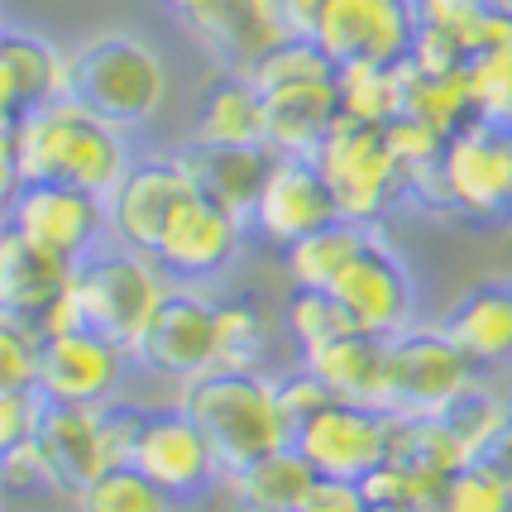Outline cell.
Instances as JSON below:
<instances>
[{
	"mask_svg": "<svg viewBox=\"0 0 512 512\" xmlns=\"http://www.w3.org/2000/svg\"><path fill=\"white\" fill-rule=\"evenodd\" d=\"M130 130L87 111L77 96H63L44 111L0 120V178L5 192L24 182H63L106 197L130 168Z\"/></svg>",
	"mask_w": 512,
	"mask_h": 512,
	"instance_id": "1",
	"label": "cell"
},
{
	"mask_svg": "<svg viewBox=\"0 0 512 512\" xmlns=\"http://www.w3.org/2000/svg\"><path fill=\"white\" fill-rule=\"evenodd\" d=\"M178 402L206 431L225 479L254 465V460L273 455V450L292 446V426L283 422V407H278L268 369H225V364H216L197 379L178 383Z\"/></svg>",
	"mask_w": 512,
	"mask_h": 512,
	"instance_id": "2",
	"label": "cell"
},
{
	"mask_svg": "<svg viewBox=\"0 0 512 512\" xmlns=\"http://www.w3.org/2000/svg\"><path fill=\"white\" fill-rule=\"evenodd\" d=\"M412 206L469 225L512 221V125L469 120L412 182Z\"/></svg>",
	"mask_w": 512,
	"mask_h": 512,
	"instance_id": "3",
	"label": "cell"
},
{
	"mask_svg": "<svg viewBox=\"0 0 512 512\" xmlns=\"http://www.w3.org/2000/svg\"><path fill=\"white\" fill-rule=\"evenodd\" d=\"M173 72L149 39L130 29H101L72 48V96L120 130H139L163 115Z\"/></svg>",
	"mask_w": 512,
	"mask_h": 512,
	"instance_id": "4",
	"label": "cell"
},
{
	"mask_svg": "<svg viewBox=\"0 0 512 512\" xmlns=\"http://www.w3.org/2000/svg\"><path fill=\"white\" fill-rule=\"evenodd\" d=\"M316 163L340 201V216H350V221L379 225L412 201V173L393 154L383 125H364V120L340 115V125L321 144Z\"/></svg>",
	"mask_w": 512,
	"mask_h": 512,
	"instance_id": "5",
	"label": "cell"
},
{
	"mask_svg": "<svg viewBox=\"0 0 512 512\" xmlns=\"http://www.w3.org/2000/svg\"><path fill=\"white\" fill-rule=\"evenodd\" d=\"M72 292H77L82 321L91 331L111 335L115 345L130 350L144 331V321L154 316L158 297L168 292V278L154 264V254L106 240L72 268Z\"/></svg>",
	"mask_w": 512,
	"mask_h": 512,
	"instance_id": "6",
	"label": "cell"
},
{
	"mask_svg": "<svg viewBox=\"0 0 512 512\" xmlns=\"http://www.w3.org/2000/svg\"><path fill=\"white\" fill-rule=\"evenodd\" d=\"M484 383L474 359L436 326L412 321L407 331L388 335V383H383V407L398 417H441L450 402H460Z\"/></svg>",
	"mask_w": 512,
	"mask_h": 512,
	"instance_id": "7",
	"label": "cell"
},
{
	"mask_svg": "<svg viewBox=\"0 0 512 512\" xmlns=\"http://www.w3.org/2000/svg\"><path fill=\"white\" fill-rule=\"evenodd\" d=\"M5 230H15L29 245L48 249L67 264H82L91 249L111 240V211H106V197L82 187L24 182L15 192H5Z\"/></svg>",
	"mask_w": 512,
	"mask_h": 512,
	"instance_id": "8",
	"label": "cell"
},
{
	"mask_svg": "<svg viewBox=\"0 0 512 512\" xmlns=\"http://www.w3.org/2000/svg\"><path fill=\"white\" fill-rule=\"evenodd\" d=\"M130 355L134 369L168 383H187L216 369V297H206V288L168 283Z\"/></svg>",
	"mask_w": 512,
	"mask_h": 512,
	"instance_id": "9",
	"label": "cell"
},
{
	"mask_svg": "<svg viewBox=\"0 0 512 512\" xmlns=\"http://www.w3.org/2000/svg\"><path fill=\"white\" fill-rule=\"evenodd\" d=\"M422 29L417 0H321L312 34L335 67H402Z\"/></svg>",
	"mask_w": 512,
	"mask_h": 512,
	"instance_id": "10",
	"label": "cell"
},
{
	"mask_svg": "<svg viewBox=\"0 0 512 512\" xmlns=\"http://www.w3.org/2000/svg\"><path fill=\"white\" fill-rule=\"evenodd\" d=\"M197 197V182L182 149H154V154H134L130 168L120 173L111 192H106V211H111V240L154 254L163 240L168 221L178 216L187 201Z\"/></svg>",
	"mask_w": 512,
	"mask_h": 512,
	"instance_id": "11",
	"label": "cell"
},
{
	"mask_svg": "<svg viewBox=\"0 0 512 512\" xmlns=\"http://www.w3.org/2000/svg\"><path fill=\"white\" fill-rule=\"evenodd\" d=\"M393 441H398V412L345 398H331L292 436V446L312 460L321 479H350V484L369 479L393 455Z\"/></svg>",
	"mask_w": 512,
	"mask_h": 512,
	"instance_id": "12",
	"label": "cell"
},
{
	"mask_svg": "<svg viewBox=\"0 0 512 512\" xmlns=\"http://www.w3.org/2000/svg\"><path fill=\"white\" fill-rule=\"evenodd\" d=\"M326 292H335V302L350 312L355 331L398 335L417 321V278H412L407 259L388 245L383 230L369 235V245L345 264V273Z\"/></svg>",
	"mask_w": 512,
	"mask_h": 512,
	"instance_id": "13",
	"label": "cell"
},
{
	"mask_svg": "<svg viewBox=\"0 0 512 512\" xmlns=\"http://www.w3.org/2000/svg\"><path fill=\"white\" fill-rule=\"evenodd\" d=\"M249 235V221L225 211L216 201L197 197L182 206L178 216L168 221L163 240L154 245V264L163 268L168 283H187V288H211L221 273H230V264L240 259Z\"/></svg>",
	"mask_w": 512,
	"mask_h": 512,
	"instance_id": "14",
	"label": "cell"
},
{
	"mask_svg": "<svg viewBox=\"0 0 512 512\" xmlns=\"http://www.w3.org/2000/svg\"><path fill=\"white\" fill-rule=\"evenodd\" d=\"M134 469H144L158 489L173 493L178 503H197L216 484H225L216 450L206 441V431L187 417L182 402L149 407V422H144V436H139V450H134Z\"/></svg>",
	"mask_w": 512,
	"mask_h": 512,
	"instance_id": "15",
	"label": "cell"
},
{
	"mask_svg": "<svg viewBox=\"0 0 512 512\" xmlns=\"http://www.w3.org/2000/svg\"><path fill=\"white\" fill-rule=\"evenodd\" d=\"M134 355L125 345H115L111 335L77 326L63 335H44V369H39V388L48 402H67V407H101V402L120 398L125 374H130Z\"/></svg>",
	"mask_w": 512,
	"mask_h": 512,
	"instance_id": "16",
	"label": "cell"
},
{
	"mask_svg": "<svg viewBox=\"0 0 512 512\" xmlns=\"http://www.w3.org/2000/svg\"><path fill=\"white\" fill-rule=\"evenodd\" d=\"M331 221H340V201H335L321 163L302 154L273 158V173H268L264 197H259L254 216H249V230L259 240H268V245L288 249Z\"/></svg>",
	"mask_w": 512,
	"mask_h": 512,
	"instance_id": "17",
	"label": "cell"
},
{
	"mask_svg": "<svg viewBox=\"0 0 512 512\" xmlns=\"http://www.w3.org/2000/svg\"><path fill=\"white\" fill-rule=\"evenodd\" d=\"M178 20L221 67L249 72L268 48L292 39L283 0H182Z\"/></svg>",
	"mask_w": 512,
	"mask_h": 512,
	"instance_id": "18",
	"label": "cell"
},
{
	"mask_svg": "<svg viewBox=\"0 0 512 512\" xmlns=\"http://www.w3.org/2000/svg\"><path fill=\"white\" fill-rule=\"evenodd\" d=\"M72 96V53L39 29L5 24L0 34V120H20Z\"/></svg>",
	"mask_w": 512,
	"mask_h": 512,
	"instance_id": "19",
	"label": "cell"
},
{
	"mask_svg": "<svg viewBox=\"0 0 512 512\" xmlns=\"http://www.w3.org/2000/svg\"><path fill=\"white\" fill-rule=\"evenodd\" d=\"M72 268L67 259L48 249L29 245L15 230H0V316L24 321V326H44V316L63 302L72 288Z\"/></svg>",
	"mask_w": 512,
	"mask_h": 512,
	"instance_id": "20",
	"label": "cell"
},
{
	"mask_svg": "<svg viewBox=\"0 0 512 512\" xmlns=\"http://www.w3.org/2000/svg\"><path fill=\"white\" fill-rule=\"evenodd\" d=\"M441 331L474 359L479 374L512 369V278H484L465 288L441 316Z\"/></svg>",
	"mask_w": 512,
	"mask_h": 512,
	"instance_id": "21",
	"label": "cell"
},
{
	"mask_svg": "<svg viewBox=\"0 0 512 512\" xmlns=\"http://www.w3.org/2000/svg\"><path fill=\"white\" fill-rule=\"evenodd\" d=\"M182 158L192 168V182H197L201 197L249 221L259 197H264V182L278 154L268 144H201V139H187Z\"/></svg>",
	"mask_w": 512,
	"mask_h": 512,
	"instance_id": "22",
	"label": "cell"
},
{
	"mask_svg": "<svg viewBox=\"0 0 512 512\" xmlns=\"http://www.w3.org/2000/svg\"><path fill=\"white\" fill-rule=\"evenodd\" d=\"M268 96V149L273 154H302L316 158L321 144L331 139L340 125V77L326 82H292V87H273Z\"/></svg>",
	"mask_w": 512,
	"mask_h": 512,
	"instance_id": "23",
	"label": "cell"
},
{
	"mask_svg": "<svg viewBox=\"0 0 512 512\" xmlns=\"http://www.w3.org/2000/svg\"><path fill=\"white\" fill-rule=\"evenodd\" d=\"M192 139L201 144H268L264 87L249 72L221 67V77H211V87L201 91Z\"/></svg>",
	"mask_w": 512,
	"mask_h": 512,
	"instance_id": "24",
	"label": "cell"
},
{
	"mask_svg": "<svg viewBox=\"0 0 512 512\" xmlns=\"http://www.w3.org/2000/svg\"><path fill=\"white\" fill-rule=\"evenodd\" d=\"M39 450H44L58 498H77L91 479L106 469L101 455V436H96V407H67V402H48V417L39 426Z\"/></svg>",
	"mask_w": 512,
	"mask_h": 512,
	"instance_id": "25",
	"label": "cell"
},
{
	"mask_svg": "<svg viewBox=\"0 0 512 512\" xmlns=\"http://www.w3.org/2000/svg\"><path fill=\"white\" fill-rule=\"evenodd\" d=\"M302 364L331 388L335 398L383 407V383H388V335L350 331V335H340V340H331L326 350L307 355Z\"/></svg>",
	"mask_w": 512,
	"mask_h": 512,
	"instance_id": "26",
	"label": "cell"
},
{
	"mask_svg": "<svg viewBox=\"0 0 512 512\" xmlns=\"http://www.w3.org/2000/svg\"><path fill=\"white\" fill-rule=\"evenodd\" d=\"M316 484H321V474H316L312 460L297 446L273 450V455H264V460H254V465H245L240 474L225 479L230 498L254 503V508H268V512H297L312 498Z\"/></svg>",
	"mask_w": 512,
	"mask_h": 512,
	"instance_id": "27",
	"label": "cell"
},
{
	"mask_svg": "<svg viewBox=\"0 0 512 512\" xmlns=\"http://www.w3.org/2000/svg\"><path fill=\"white\" fill-rule=\"evenodd\" d=\"M374 230H379V225H364V221L340 216V221L321 225L316 235H307V240L288 245V249H283V273H288V288H331L335 278L345 273V264H350L359 249L369 245V235H374Z\"/></svg>",
	"mask_w": 512,
	"mask_h": 512,
	"instance_id": "28",
	"label": "cell"
},
{
	"mask_svg": "<svg viewBox=\"0 0 512 512\" xmlns=\"http://www.w3.org/2000/svg\"><path fill=\"white\" fill-rule=\"evenodd\" d=\"M398 82H402V115L422 120L431 130H441L450 139L455 130H465L474 115V96H469V77L465 72H417L412 63L398 67Z\"/></svg>",
	"mask_w": 512,
	"mask_h": 512,
	"instance_id": "29",
	"label": "cell"
},
{
	"mask_svg": "<svg viewBox=\"0 0 512 512\" xmlns=\"http://www.w3.org/2000/svg\"><path fill=\"white\" fill-rule=\"evenodd\" d=\"M268 321L254 297H216V364L225 369H264L268 364Z\"/></svg>",
	"mask_w": 512,
	"mask_h": 512,
	"instance_id": "30",
	"label": "cell"
},
{
	"mask_svg": "<svg viewBox=\"0 0 512 512\" xmlns=\"http://www.w3.org/2000/svg\"><path fill=\"white\" fill-rule=\"evenodd\" d=\"M77 512H178V498L163 493L134 465H115V469H101L91 479L87 489L72 498Z\"/></svg>",
	"mask_w": 512,
	"mask_h": 512,
	"instance_id": "31",
	"label": "cell"
},
{
	"mask_svg": "<svg viewBox=\"0 0 512 512\" xmlns=\"http://www.w3.org/2000/svg\"><path fill=\"white\" fill-rule=\"evenodd\" d=\"M283 326H288L292 345H297V359L326 350L331 340L355 331L350 312L335 302V292L326 288H288V302H283Z\"/></svg>",
	"mask_w": 512,
	"mask_h": 512,
	"instance_id": "32",
	"label": "cell"
},
{
	"mask_svg": "<svg viewBox=\"0 0 512 512\" xmlns=\"http://www.w3.org/2000/svg\"><path fill=\"white\" fill-rule=\"evenodd\" d=\"M508 417H512V398L493 393L489 383H474L465 398L450 402L446 412H441V422L450 426V436H455V446H460L465 460H484L489 441L503 431Z\"/></svg>",
	"mask_w": 512,
	"mask_h": 512,
	"instance_id": "33",
	"label": "cell"
},
{
	"mask_svg": "<svg viewBox=\"0 0 512 512\" xmlns=\"http://www.w3.org/2000/svg\"><path fill=\"white\" fill-rule=\"evenodd\" d=\"M426 512H512V479H503L493 465L474 460L441 479Z\"/></svg>",
	"mask_w": 512,
	"mask_h": 512,
	"instance_id": "34",
	"label": "cell"
},
{
	"mask_svg": "<svg viewBox=\"0 0 512 512\" xmlns=\"http://www.w3.org/2000/svg\"><path fill=\"white\" fill-rule=\"evenodd\" d=\"M340 106L350 120L364 125H388L393 115H402V82L398 67H340Z\"/></svg>",
	"mask_w": 512,
	"mask_h": 512,
	"instance_id": "35",
	"label": "cell"
},
{
	"mask_svg": "<svg viewBox=\"0 0 512 512\" xmlns=\"http://www.w3.org/2000/svg\"><path fill=\"white\" fill-rule=\"evenodd\" d=\"M249 77L264 91L273 87H292V82H326V77H340V67L331 63V53L316 44V39H302L292 34L278 48H268L259 63L249 67Z\"/></svg>",
	"mask_w": 512,
	"mask_h": 512,
	"instance_id": "36",
	"label": "cell"
},
{
	"mask_svg": "<svg viewBox=\"0 0 512 512\" xmlns=\"http://www.w3.org/2000/svg\"><path fill=\"white\" fill-rule=\"evenodd\" d=\"M469 96H474V115L493 120V125H512V44H493L469 53Z\"/></svg>",
	"mask_w": 512,
	"mask_h": 512,
	"instance_id": "37",
	"label": "cell"
},
{
	"mask_svg": "<svg viewBox=\"0 0 512 512\" xmlns=\"http://www.w3.org/2000/svg\"><path fill=\"white\" fill-rule=\"evenodd\" d=\"M144 422H149V407H139V402H130V398H111V402L96 407V436H101L106 469L134 465V450H139Z\"/></svg>",
	"mask_w": 512,
	"mask_h": 512,
	"instance_id": "38",
	"label": "cell"
},
{
	"mask_svg": "<svg viewBox=\"0 0 512 512\" xmlns=\"http://www.w3.org/2000/svg\"><path fill=\"white\" fill-rule=\"evenodd\" d=\"M44 335L24 321L0 316V388H39Z\"/></svg>",
	"mask_w": 512,
	"mask_h": 512,
	"instance_id": "39",
	"label": "cell"
},
{
	"mask_svg": "<svg viewBox=\"0 0 512 512\" xmlns=\"http://www.w3.org/2000/svg\"><path fill=\"white\" fill-rule=\"evenodd\" d=\"M273 393H278V407H283V422L292 426V436H297V426L312 422L316 412H321V407L335 398L331 388L316 379L302 359H297L292 369H283V374H273Z\"/></svg>",
	"mask_w": 512,
	"mask_h": 512,
	"instance_id": "40",
	"label": "cell"
},
{
	"mask_svg": "<svg viewBox=\"0 0 512 512\" xmlns=\"http://www.w3.org/2000/svg\"><path fill=\"white\" fill-rule=\"evenodd\" d=\"M48 417L44 388H0V450L34 441Z\"/></svg>",
	"mask_w": 512,
	"mask_h": 512,
	"instance_id": "41",
	"label": "cell"
},
{
	"mask_svg": "<svg viewBox=\"0 0 512 512\" xmlns=\"http://www.w3.org/2000/svg\"><path fill=\"white\" fill-rule=\"evenodd\" d=\"M407 63L417 67V72H436V77H446V72H465L469 67V48L441 29V24H426L417 29V44H412V58Z\"/></svg>",
	"mask_w": 512,
	"mask_h": 512,
	"instance_id": "42",
	"label": "cell"
},
{
	"mask_svg": "<svg viewBox=\"0 0 512 512\" xmlns=\"http://www.w3.org/2000/svg\"><path fill=\"white\" fill-rule=\"evenodd\" d=\"M0 474H5V489L10 493H58L53 484V469H48L39 441H20V446L0 450Z\"/></svg>",
	"mask_w": 512,
	"mask_h": 512,
	"instance_id": "43",
	"label": "cell"
},
{
	"mask_svg": "<svg viewBox=\"0 0 512 512\" xmlns=\"http://www.w3.org/2000/svg\"><path fill=\"white\" fill-rule=\"evenodd\" d=\"M297 512H369V498L350 479H321Z\"/></svg>",
	"mask_w": 512,
	"mask_h": 512,
	"instance_id": "44",
	"label": "cell"
},
{
	"mask_svg": "<svg viewBox=\"0 0 512 512\" xmlns=\"http://www.w3.org/2000/svg\"><path fill=\"white\" fill-rule=\"evenodd\" d=\"M484 465H493L503 479H512V417L503 422V431L489 441V450H484Z\"/></svg>",
	"mask_w": 512,
	"mask_h": 512,
	"instance_id": "45",
	"label": "cell"
},
{
	"mask_svg": "<svg viewBox=\"0 0 512 512\" xmlns=\"http://www.w3.org/2000/svg\"><path fill=\"white\" fill-rule=\"evenodd\" d=\"M230 512H268V508H254V503H240V498H230Z\"/></svg>",
	"mask_w": 512,
	"mask_h": 512,
	"instance_id": "46",
	"label": "cell"
},
{
	"mask_svg": "<svg viewBox=\"0 0 512 512\" xmlns=\"http://www.w3.org/2000/svg\"><path fill=\"white\" fill-rule=\"evenodd\" d=\"M508 5H512V0H508Z\"/></svg>",
	"mask_w": 512,
	"mask_h": 512,
	"instance_id": "47",
	"label": "cell"
}]
</instances>
